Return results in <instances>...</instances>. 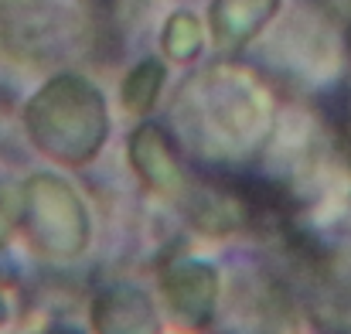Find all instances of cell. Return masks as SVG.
I'll return each mask as SVG.
<instances>
[{
  "instance_id": "cell-1",
  "label": "cell",
  "mask_w": 351,
  "mask_h": 334,
  "mask_svg": "<svg viewBox=\"0 0 351 334\" xmlns=\"http://www.w3.org/2000/svg\"><path fill=\"white\" fill-rule=\"evenodd\" d=\"M38 110L45 112L34 136L45 150L58 160L82 164L96 157L106 140V103L86 79H58L51 89L41 93Z\"/></svg>"
},
{
  "instance_id": "cell-2",
  "label": "cell",
  "mask_w": 351,
  "mask_h": 334,
  "mask_svg": "<svg viewBox=\"0 0 351 334\" xmlns=\"http://www.w3.org/2000/svg\"><path fill=\"white\" fill-rule=\"evenodd\" d=\"M164 300L171 314L188 324V328H208L215 318V300H219V270L202 259H184L171 266L160 280Z\"/></svg>"
},
{
  "instance_id": "cell-3",
  "label": "cell",
  "mask_w": 351,
  "mask_h": 334,
  "mask_svg": "<svg viewBox=\"0 0 351 334\" xmlns=\"http://www.w3.org/2000/svg\"><path fill=\"white\" fill-rule=\"evenodd\" d=\"M93 324L99 334H157V311L136 287H113L93 304Z\"/></svg>"
},
{
  "instance_id": "cell-4",
  "label": "cell",
  "mask_w": 351,
  "mask_h": 334,
  "mask_svg": "<svg viewBox=\"0 0 351 334\" xmlns=\"http://www.w3.org/2000/svg\"><path fill=\"white\" fill-rule=\"evenodd\" d=\"M130 160H133L136 174H140L150 188H157L160 195L181 191V181H184L181 164H178V157H174L167 136H164L157 126H140V130L133 133V140H130Z\"/></svg>"
},
{
  "instance_id": "cell-5",
  "label": "cell",
  "mask_w": 351,
  "mask_h": 334,
  "mask_svg": "<svg viewBox=\"0 0 351 334\" xmlns=\"http://www.w3.org/2000/svg\"><path fill=\"white\" fill-rule=\"evenodd\" d=\"M276 7L280 0H215L212 34L222 48H239L276 14Z\"/></svg>"
},
{
  "instance_id": "cell-6",
  "label": "cell",
  "mask_w": 351,
  "mask_h": 334,
  "mask_svg": "<svg viewBox=\"0 0 351 334\" xmlns=\"http://www.w3.org/2000/svg\"><path fill=\"white\" fill-rule=\"evenodd\" d=\"M160 82H164V65L154 62V58H150V62H140V65L130 72L126 86H123V103H126V110L147 112L154 106L157 93H160Z\"/></svg>"
},
{
  "instance_id": "cell-7",
  "label": "cell",
  "mask_w": 351,
  "mask_h": 334,
  "mask_svg": "<svg viewBox=\"0 0 351 334\" xmlns=\"http://www.w3.org/2000/svg\"><path fill=\"white\" fill-rule=\"evenodd\" d=\"M51 334H79V331H51Z\"/></svg>"
}]
</instances>
